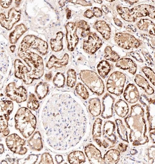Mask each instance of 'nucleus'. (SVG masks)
I'll list each match as a JSON object with an SVG mask.
<instances>
[{
	"label": "nucleus",
	"mask_w": 155,
	"mask_h": 164,
	"mask_svg": "<svg viewBox=\"0 0 155 164\" xmlns=\"http://www.w3.org/2000/svg\"><path fill=\"white\" fill-rule=\"evenodd\" d=\"M17 54L29 67V76L32 80L38 79L43 76L44 66L41 56L28 48L19 47Z\"/></svg>",
	"instance_id": "f257e3e1"
},
{
	"label": "nucleus",
	"mask_w": 155,
	"mask_h": 164,
	"mask_svg": "<svg viewBox=\"0 0 155 164\" xmlns=\"http://www.w3.org/2000/svg\"><path fill=\"white\" fill-rule=\"evenodd\" d=\"M15 127L25 138L29 137L36 127L35 116L28 108L22 107L17 111L15 116Z\"/></svg>",
	"instance_id": "f03ea898"
},
{
	"label": "nucleus",
	"mask_w": 155,
	"mask_h": 164,
	"mask_svg": "<svg viewBox=\"0 0 155 164\" xmlns=\"http://www.w3.org/2000/svg\"><path fill=\"white\" fill-rule=\"evenodd\" d=\"M79 76L81 80L91 92L99 96L104 93V83L96 72L88 70H82Z\"/></svg>",
	"instance_id": "7ed1b4c3"
},
{
	"label": "nucleus",
	"mask_w": 155,
	"mask_h": 164,
	"mask_svg": "<svg viewBox=\"0 0 155 164\" xmlns=\"http://www.w3.org/2000/svg\"><path fill=\"white\" fill-rule=\"evenodd\" d=\"M126 78L124 74L121 72L115 71L112 73L107 82V91L117 96L121 95L123 92Z\"/></svg>",
	"instance_id": "20e7f679"
},
{
	"label": "nucleus",
	"mask_w": 155,
	"mask_h": 164,
	"mask_svg": "<svg viewBox=\"0 0 155 164\" xmlns=\"http://www.w3.org/2000/svg\"><path fill=\"white\" fill-rule=\"evenodd\" d=\"M114 39L115 42L120 47L126 49L137 48L142 43L141 41L134 35L127 33H116Z\"/></svg>",
	"instance_id": "39448f33"
},
{
	"label": "nucleus",
	"mask_w": 155,
	"mask_h": 164,
	"mask_svg": "<svg viewBox=\"0 0 155 164\" xmlns=\"http://www.w3.org/2000/svg\"><path fill=\"white\" fill-rule=\"evenodd\" d=\"M5 94L11 100L20 103L25 101L27 97V92L22 86H16L15 82L9 83L6 87Z\"/></svg>",
	"instance_id": "423d86ee"
},
{
	"label": "nucleus",
	"mask_w": 155,
	"mask_h": 164,
	"mask_svg": "<svg viewBox=\"0 0 155 164\" xmlns=\"http://www.w3.org/2000/svg\"><path fill=\"white\" fill-rule=\"evenodd\" d=\"M6 143L8 148L13 152L19 155H23L27 151L24 147L25 143L24 139L15 133L8 136L6 139Z\"/></svg>",
	"instance_id": "0eeeda50"
},
{
	"label": "nucleus",
	"mask_w": 155,
	"mask_h": 164,
	"mask_svg": "<svg viewBox=\"0 0 155 164\" xmlns=\"http://www.w3.org/2000/svg\"><path fill=\"white\" fill-rule=\"evenodd\" d=\"M87 37V39L83 40V48L86 52L92 55L101 47L102 42L94 32H90Z\"/></svg>",
	"instance_id": "6e6552de"
},
{
	"label": "nucleus",
	"mask_w": 155,
	"mask_h": 164,
	"mask_svg": "<svg viewBox=\"0 0 155 164\" xmlns=\"http://www.w3.org/2000/svg\"><path fill=\"white\" fill-rule=\"evenodd\" d=\"M65 28L67 48L69 51L72 52L74 49L79 41L77 33L78 28L77 22H68L66 24Z\"/></svg>",
	"instance_id": "1a4fd4ad"
},
{
	"label": "nucleus",
	"mask_w": 155,
	"mask_h": 164,
	"mask_svg": "<svg viewBox=\"0 0 155 164\" xmlns=\"http://www.w3.org/2000/svg\"><path fill=\"white\" fill-rule=\"evenodd\" d=\"M21 14L19 11L14 7L9 10L7 17L4 13H1L0 22L1 25L7 30H11L14 25L20 20Z\"/></svg>",
	"instance_id": "9d476101"
},
{
	"label": "nucleus",
	"mask_w": 155,
	"mask_h": 164,
	"mask_svg": "<svg viewBox=\"0 0 155 164\" xmlns=\"http://www.w3.org/2000/svg\"><path fill=\"white\" fill-rule=\"evenodd\" d=\"M14 75L19 79H22L26 85H30L33 81L29 76V70L19 59H17L14 62Z\"/></svg>",
	"instance_id": "9b49d317"
},
{
	"label": "nucleus",
	"mask_w": 155,
	"mask_h": 164,
	"mask_svg": "<svg viewBox=\"0 0 155 164\" xmlns=\"http://www.w3.org/2000/svg\"><path fill=\"white\" fill-rule=\"evenodd\" d=\"M116 129V124L114 122L108 120L103 124L102 128V136L103 138L110 144V148L116 143L117 138L114 132Z\"/></svg>",
	"instance_id": "f8f14e48"
},
{
	"label": "nucleus",
	"mask_w": 155,
	"mask_h": 164,
	"mask_svg": "<svg viewBox=\"0 0 155 164\" xmlns=\"http://www.w3.org/2000/svg\"><path fill=\"white\" fill-rule=\"evenodd\" d=\"M85 153L91 164H104L101 151L93 144H88L84 147Z\"/></svg>",
	"instance_id": "ddd939ff"
},
{
	"label": "nucleus",
	"mask_w": 155,
	"mask_h": 164,
	"mask_svg": "<svg viewBox=\"0 0 155 164\" xmlns=\"http://www.w3.org/2000/svg\"><path fill=\"white\" fill-rule=\"evenodd\" d=\"M115 99L110 94L106 93L102 99L103 107L101 116L104 119H108L113 115Z\"/></svg>",
	"instance_id": "4468645a"
},
{
	"label": "nucleus",
	"mask_w": 155,
	"mask_h": 164,
	"mask_svg": "<svg viewBox=\"0 0 155 164\" xmlns=\"http://www.w3.org/2000/svg\"><path fill=\"white\" fill-rule=\"evenodd\" d=\"M131 9L137 18L148 16L155 19V7L151 5L141 4L135 6Z\"/></svg>",
	"instance_id": "2eb2a0df"
},
{
	"label": "nucleus",
	"mask_w": 155,
	"mask_h": 164,
	"mask_svg": "<svg viewBox=\"0 0 155 164\" xmlns=\"http://www.w3.org/2000/svg\"><path fill=\"white\" fill-rule=\"evenodd\" d=\"M69 55L65 53L61 59L57 58L54 55H52L50 56L47 63L46 67L48 69L53 67L59 68L67 65L69 60Z\"/></svg>",
	"instance_id": "dca6fc26"
},
{
	"label": "nucleus",
	"mask_w": 155,
	"mask_h": 164,
	"mask_svg": "<svg viewBox=\"0 0 155 164\" xmlns=\"http://www.w3.org/2000/svg\"><path fill=\"white\" fill-rule=\"evenodd\" d=\"M93 28L96 29L106 40H108L111 35V29L109 25L103 20L96 21L94 24Z\"/></svg>",
	"instance_id": "f3484780"
},
{
	"label": "nucleus",
	"mask_w": 155,
	"mask_h": 164,
	"mask_svg": "<svg viewBox=\"0 0 155 164\" xmlns=\"http://www.w3.org/2000/svg\"><path fill=\"white\" fill-rule=\"evenodd\" d=\"M27 142L29 147L32 150L39 151L43 148L41 135L39 131L35 132L27 140Z\"/></svg>",
	"instance_id": "a211bd4d"
},
{
	"label": "nucleus",
	"mask_w": 155,
	"mask_h": 164,
	"mask_svg": "<svg viewBox=\"0 0 155 164\" xmlns=\"http://www.w3.org/2000/svg\"><path fill=\"white\" fill-rule=\"evenodd\" d=\"M115 65L123 70H128L129 72L133 74H134L137 70L136 65L129 58H123L119 59Z\"/></svg>",
	"instance_id": "6ab92c4d"
},
{
	"label": "nucleus",
	"mask_w": 155,
	"mask_h": 164,
	"mask_svg": "<svg viewBox=\"0 0 155 164\" xmlns=\"http://www.w3.org/2000/svg\"><path fill=\"white\" fill-rule=\"evenodd\" d=\"M116 9L119 15L126 21L134 22L137 19L136 15L131 9H130L118 5L116 6Z\"/></svg>",
	"instance_id": "aec40b11"
},
{
	"label": "nucleus",
	"mask_w": 155,
	"mask_h": 164,
	"mask_svg": "<svg viewBox=\"0 0 155 164\" xmlns=\"http://www.w3.org/2000/svg\"><path fill=\"white\" fill-rule=\"evenodd\" d=\"M137 27L150 35L155 36V25L148 19H141L136 23Z\"/></svg>",
	"instance_id": "412c9836"
},
{
	"label": "nucleus",
	"mask_w": 155,
	"mask_h": 164,
	"mask_svg": "<svg viewBox=\"0 0 155 164\" xmlns=\"http://www.w3.org/2000/svg\"><path fill=\"white\" fill-rule=\"evenodd\" d=\"M120 152L117 149H113L108 150L103 157L104 164L117 163L120 159Z\"/></svg>",
	"instance_id": "4be33fe9"
},
{
	"label": "nucleus",
	"mask_w": 155,
	"mask_h": 164,
	"mask_svg": "<svg viewBox=\"0 0 155 164\" xmlns=\"http://www.w3.org/2000/svg\"><path fill=\"white\" fill-rule=\"evenodd\" d=\"M28 30L27 27L23 24L17 25L15 29L10 34L9 40L12 44H15L20 37Z\"/></svg>",
	"instance_id": "5701e85b"
},
{
	"label": "nucleus",
	"mask_w": 155,
	"mask_h": 164,
	"mask_svg": "<svg viewBox=\"0 0 155 164\" xmlns=\"http://www.w3.org/2000/svg\"><path fill=\"white\" fill-rule=\"evenodd\" d=\"M88 102V109L90 113L94 117L100 115L101 112V106L99 98H94L90 99Z\"/></svg>",
	"instance_id": "b1692460"
},
{
	"label": "nucleus",
	"mask_w": 155,
	"mask_h": 164,
	"mask_svg": "<svg viewBox=\"0 0 155 164\" xmlns=\"http://www.w3.org/2000/svg\"><path fill=\"white\" fill-rule=\"evenodd\" d=\"M68 161L71 164H80L84 162L86 158L83 152L75 150L70 152L68 156Z\"/></svg>",
	"instance_id": "393cba45"
},
{
	"label": "nucleus",
	"mask_w": 155,
	"mask_h": 164,
	"mask_svg": "<svg viewBox=\"0 0 155 164\" xmlns=\"http://www.w3.org/2000/svg\"><path fill=\"white\" fill-rule=\"evenodd\" d=\"M63 33L61 32H58L55 38H52L50 41L51 48L52 51L57 52L61 51L63 48L62 40Z\"/></svg>",
	"instance_id": "a878e982"
},
{
	"label": "nucleus",
	"mask_w": 155,
	"mask_h": 164,
	"mask_svg": "<svg viewBox=\"0 0 155 164\" xmlns=\"http://www.w3.org/2000/svg\"><path fill=\"white\" fill-rule=\"evenodd\" d=\"M49 91V84L46 82L41 81L36 85L35 92L38 98L42 100L46 96Z\"/></svg>",
	"instance_id": "bb28decb"
},
{
	"label": "nucleus",
	"mask_w": 155,
	"mask_h": 164,
	"mask_svg": "<svg viewBox=\"0 0 155 164\" xmlns=\"http://www.w3.org/2000/svg\"><path fill=\"white\" fill-rule=\"evenodd\" d=\"M114 108L117 114L121 117L125 116L128 112L129 108L127 104L121 99L116 102Z\"/></svg>",
	"instance_id": "cd10ccee"
},
{
	"label": "nucleus",
	"mask_w": 155,
	"mask_h": 164,
	"mask_svg": "<svg viewBox=\"0 0 155 164\" xmlns=\"http://www.w3.org/2000/svg\"><path fill=\"white\" fill-rule=\"evenodd\" d=\"M112 68L111 64L107 60H102L98 64L97 70L100 76L103 79L105 78Z\"/></svg>",
	"instance_id": "c85d7f7f"
},
{
	"label": "nucleus",
	"mask_w": 155,
	"mask_h": 164,
	"mask_svg": "<svg viewBox=\"0 0 155 164\" xmlns=\"http://www.w3.org/2000/svg\"><path fill=\"white\" fill-rule=\"evenodd\" d=\"M136 87L132 84L128 85L124 91V96L125 100L130 103L134 102V95L138 93Z\"/></svg>",
	"instance_id": "c756f323"
},
{
	"label": "nucleus",
	"mask_w": 155,
	"mask_h": 164,
	"mask_svg": "<svg viewBox=\"0 0 155 164\" xmlns=\"http://www.w3.org/2000/svg\"><path fill=\"white\" fill-rule=\"evenodd\" d=\"M0 115H9L12 113L13 108V102L9 100L0 101Z\"/></svg>",
	"instance_id": "7c9ffc66"
},
{
	"label": "nucleus",
	"mask_w": 155,
	"mask_h": 164,
	"mask_svg": "<svg viewBox=\"0 0 155 164\" xmlns=\"http://www.w3.org/2000/svg\"><path fill=\"white\" fill-rule=\"evenodd\" d=\"M115 123L119 137L122 140L128 142L127 133L122 120L119 119H117L115 120Z\"/></svg>",
	"instance_id": "2f4dec72"
},
{
	"label": "nucleus",
	"mask_w": 155,
	"mask_h": 164,
	"mask_svg": "<svg viewBox=\"0 0 155 164\" xmlns=\"http://www.w3.org/2000/svg\"><path fill=\"white\" fill-rule=\"evenodd\" d=\"M104 59L112 62H117L120 58L119 55L115 51L112 50L111 47L106 46L104 50Z\"/></svg>",
	"instance_id": "473e14b6"
},
{
	"label": "nucleus",
	"mask_w": 155,
	"mask_h": 164,
	"mask_svg": "<svg viewBox=\"0 0 155 164\" xmlns=\"http://www.w3.org/2000/svg\"><path fill=\"white\" fill-rule=\"evenodd\" d=\"M9 119V117L8 115H0V133L4 137L8 136L10 132V130L8 128V121Z\"/></svg>",
	"instance_id": "72a5a7b5"
},
{
	"label": "nucleus",
	"mask_w": 155,
	"mask_h": 164,
	"mask_svg": "<svg viewBox=\"0 0 155 164\" xmlns=\"http://www.w3.org/2000/svg\"><path fill=\"white\" fill-rule=\"evenodd\" d=\"M102 120L99 118L94 120L93 125L92 134L93 138H100L101 135V127Z\"/></svg>",
	"instance_id": "f704fd0d"
},
{
	"label": "nucleus",
	"mask_w": 155,
	"mask_h": 164,
	"mask_svg": "<svg viewBox=\"0 0 155 164\" xmlns=\"http://www.w3.org/2000/svg\"><path fill=\"white\" fill-rule=\"evenodd\" d=\"M67 85L68 87L72 88L76 84L77 79L76 73L72 69H69L67 72Z\"/></svg>",
	"instance_id": "c9c22d12"
},
{
	"label": "nucleus",
	"mask_w": 155,
	"mask_h": 164,
	"mask_svg": "<svg viewBox=\"0 0 155 164\" xmlns=\"http://www.w3.org/2000/svg\"><path fill=\"white\" fill-rule=\"evenodd\" d=\"M76 22L78 28L81 30V36L83 38L87 37L90 32V25L83 20Z\"/></svg>",
	"instance_id": "e433bc0d"
},
{
	"label": "nucleus",
	"mask_w": 155,
	"mask_h": 164,
	"mask_svg": "<svg viewBox=\"0 0 155 164\" xmlns=\"http://www.w3.org/2000/svg\"><path fill=\"white\" fill-rule=\"evenodd\" d=\"M76 93L84 100L87 99L89 94L85 86L81 82L78 83L75 87Z\"/></svg>",
	"instance_id": "4c0bfd02"
},
{
	"label": "nucleus",
	"mask_w": 155,
	"mask_h": 164,
	"mask_svg": "<svg viewBox=\"0 0 155 164\" xmlns=\"http://www.w3.org/2000/svg\"><path fill=\"white\" fill-rule=\"evenodd\" d=\"M65 82V78L64 74L61 72H58L54 77L53 83L57 88H61L64 86Z\"/></svg>",
	"instance_id": "58836bf2"
},
{
	"label": "nucleus",
	"mask_w": 155,
	"mask_h": 164,
	"mask_svg": "<svg viewBox=\"0 0 155 164\" xmlns=\"http://www.w3.org/2000/svg\"><path fill=\"white\" fill-rule=\"evenodd\" d=\"M27 106L28 108L33 111L36 110L39 106V102L35 95L33 93L30 94L29 96Z\"/></svg>",
	"instance_id": "ea45409f"
},
{
	"label": "nucleus",
	"mask_w": 155,
	"mask_h": 164,
	"mask_svg": "<svg viewBox=\"0 0 155 164\" xmlns=\"http://www.w3.org/2000/svg\"><path fill=\"white\" fill-rule=\"evenodd\" d=\"M39 164H54V162L51 155L48 152H45L42 154Z\"/></svg>",
	"instance_id": "a19ab883"
},
{
	"label": "nucleus",
	"mask_w": 155,
	"mask_h": 164,
	"mask_svg": "<svg viewBox=\"0 0 155 164\" xmlns=\"http://www.w3.org/2000/svg\"><path fill=\"white\" fill-rule=\"evenodd\" d=\"M141 36L148 42V43L152 48L155 49V38L146 34H142Z\"/></svg>",
	"instance_id": "79ce46f5"
},
{
	"label": "nucleus",
	"mask_w": 155,
	"mask_h": 164,
	"mask_svg": "<svg viewBox=\"0 0 155 164\" xmlns=\"http://www.w3.org/2000/svg\"><path fill=\"white\" fill-rule=\"evenodd\" d=\"M69 2L73 3H75L81 5L83 6H89L92 5V4L90 2H87L85 0H68Z\"/></svg>",
	"instance_id": "37998d69"
},
{
	"label": "nucleus",
	"mask_w": 155,
	"mask_h": 164,
	"mask_svg": "<svg viewBox=\"0 0 155 164\" xmlns=\"http://www.w3.org/2000/svg\"><path fill=\"white\" fill-rule=\"evenodd\" d=\"M38 156L35 155H31L27 158L25 160H27V162H28V163H35L37 162L38 159Z\"/></svg>",
	"instance_id": "c03bdc74"
},
{
	"label": "nucleus",
	"mask_w": 155,
	"mask_h": 164,
	"mask_svg": "<svg viewBox=\"0 0 155 164\" xmlns=\"http://www.w3.org/2000/svg\"><path fill=\"white\" fill-rule=\"evenodd\" d=\"M94 16L97 18H99L101 17L102 15V11L100 8L94 7L93 9Z\"/></svg>",
	"instance_id": "a18cd8bd"
},
{
	"label": "nucleus",
	"mask_w": 155,
	"mask_h": 164,
	"mask_svg": "<svg viewBox=\"0 0 155 164\" xmlns=\"http://www.w3.org/2000/svg\"><path fill=\"white\" fill-rule=\"evenodd\" d=\"M12 1L11 0H0V5L3 8H8L11 5Z\"/></svg>",
	"instance_id": "49530a36"
},
{
	"label": "nucleus",
	"mask_w": 155,
	"mask_h": 164,
	"mask_svg": "<svg viewBox=\"0 0 155 164\" xmlns=\"http://www.w3.org/2000/svg\"><path fill=\"white\" fill-rule=\"evenodd\" d=\"M83 15L84 17L89 19L92 18L94 16L93 11L90 9L86 10L84 12Z\"/></svg>",
	"instance_id": "de8ad7c7"
},
{
	"label": "nucleus",
	"mask_w": 155,
	"mask_h": 164,
	"mask_svg": "<svg viewBox=\"0 0 155 164\" xmlns=\"http://www.w3.org/2000/svg\"><path fill=\"white\" fill-rule=\"evenodd\" d=\"M127 145L122 143H120L117 146V149L121 152H124L126 150Z\"/></svg>",
	"instance_id": "09e8293b"
},
{
	"label": "nucleus",
	"mask_w": 155,
	"mask_h": 164,
	"mask_svg": "<svg viewBox=\"0 0 155 164\" xmlns=\"http://www.w3.org/2000/svg\"><path fill=\"white\" fill-rule=\"evenodd\" d=\"M130 54L133 58H135L137 61L141 62H143L142 59L138 53L132 52H130Z\"/></svg>",
	"instance_id": "8fccbe9b"
},
{
	"label": "nucleus",
	"mask_w": 155,
	"mask_h": 164,
	"mask_svg": "<svg viewBox=\"0 0 155 164\" xmlns=\"http://www.w3.org/2000/svg\"><path fill=\"white\" fill-rule=\"evenodd\" d=\"M126 29L128 32H135L136 31V27L132 25H128L126 28Z\"/></svg>",
	"instance_id": "3c124183"
},
{
	"label": "nucleus",
	"mask_w": 155,
	"mask_h": 164,
	"mask_svg": "<svg viewBox=\"0 0 155 164\" xmlns=\"http://www.w3.org/2000/svg\"><path fill=\"white\" fill-rule=\"evenodd\" d=\"M52 74L51 71L49 72L48 73H46L45 75V79L48 81H51L52 79Z\"/></svg>",
	"instance_id": "603ef678"
},
{
	"label": "nucleus",
	"mask_w": 155,
	"mask_h": 164,
	"mask_svg": "<svg viewBox=\"0 0 155 164\" xmlns=\"http://www.w3.org/2000/svg\"><path fill=\"white\" fill-rule=\"evenodd\" d=\"M113 19L114 22L116 25L120 27L122 26L123 23L119 19L115 17L113 18Z\"/></svg>",
	"instance_id": "864d4df0"
},
{
	"label": "nucleus",
	"mask_w": 155,
	"mask_h": 164,
	"mask_svg": "<svg viewBox=\"0 0 155 164\" xmlns=\"http://www.w3.org/2000/svg\"><path fill=\"white\" fill-rule=\"evenodd\" d=\"M102 142V146L104 148H107L108 147L110 148V144L109 142L107 141L105 139H104Z\"/></svg>",
	"instance_id": "5fc2aeb1"
},
{
	"label": "nucleus",
	"mask_w": 155,
	"mask_h": 164,
	"mask_svg": "<svg viewBox=\"0 0 155 164\" xmlns=\"http://www.w3.org/2000/svg\"><path fill=\"white\" fill-rule=\"evenodd\" d=\"M102 11L106 14H107L109 12V10L108 8L104 5H103L101 6Z\"/></svg>",
	"instance_id": "6e6d98bb"
},
{
	"label": "nucleus",
	"mask_w": 155,
	"mask_h": 164,
	"mask_svg": "<svg viewBox=\"0 0 155 164\" xmlns=\"http://www.w3.org/2000/svg\"><path fill=\"white\" fill-rule=\"evenodd\" d=\"M66 13V18L67 19H70L71 16V11L68 8H66L65 9Z\"/></svg>",
	"instance_id": "4d7b16f0"
},
{
	"label": "nucleus",
	"mask_w": 155,
	"mask_h": 164,
	"mask_svg": "<svg viewBox=\"0 0 155 164\" xmlns=\"http://www.w3.org/2000/svg\"><path fill=\"white\" fill-rule=\"evenodd\" d=\"M94 140L96 142L100 147H101L102 145V142L98 138H93Z\"/></svg>",
	"instance_id": "13d9d810"
},
{
	"label": "nucleus",
	"mask_w": 155,
	"mask_h": 164,
	"mask_svg": "<svg viewBox=\"0 0 155 164\" xmlns=\"http://www.w3.org/2000/svg\"><path fill=\"white\" fill-rule=\"evenodd\" d=\"M67 0H59L58 1V4L61 7H63L65 5V3Z\"/></svg>",
	"instance_id": "bf43d9fd"
},
{
	"label": "nucleus",
	"mask_w": 155,
	"mask_h": 164,
	"mask_svg": "<svg viewBox=\"0 0 155 164\" xmlns=\"http://www.w3.org/2000/svg\"><path fill=\"white\" fill-rule=\"evenodd\" d=\"M124 1L129 3L130 5H132V4L136 3L138 1V0H125Z\"/></svg>",
	"instance_id": "052dcab7"
},
{
	"label": "nucleus",
	"mask_w": 155,
	"mask_h": 164,
	"mask_svg": "<svg viewBox=\"0 0 155 164\" xmlns=\"http://www.w3.org/2000/svg\"><path fill=\"white\" fill-rule=\"evenodd\" d=\"M0 154H2L4 151V148L2 144H0Z\"/></svg>",
	"instance_id": "680f3d73"
},
{
	"label": "nucleus",
	"mask_w": 155,
	"mask_h": 164,
	"mask_svg": "<svg viewBox=\"0 0 155 164\" xmlns=\"http://www.w3.org/2000/svg\"><path fill=\"white\" fill-rule=\"evenodd\" d=\"M21 1V0H15V4L16 7H18L19 6Z\"/></svg>",
	"instance_id": "e2e57ef3"
},
{
	"label": "nucleus",
	"mask_w": 155,
	"mask_h": 164,
	"mask_svg": "<svg viewBox=\"0 0 155 164\" xmlns=\"http://www.w3.org/2000/svg\"><path fill=\"white\" fill-rule=\"evenodd\" d=\"M15 45H11L10 47V49L12 52H14V50H15Z\"/></svg>",
	"instance_id": "0e129e2a"
},
{
	"label": "nucleus",
	"mask_w": 155,
	"mask_h": 164,
	"mask_svg": "<svg viewBox=\"0 0 155 164\" xmlns=\"http://www.w3.org/2000/svg\"><path fill=\"white\" fill-rule=\"evenodd\" d=\"M94 1L95 2L99 3V4H101L103 1L102 0H94Z\"/></svg>",
	"instance_id": "69168bd1"
},
{
	"label": "nucleus",
	"mask_w": 155,
	"mask_h": 164,
	"mask_svg": "<svg viewBox=\"0 0 155 164\" xmlns=\"http://www.w3.org/2000/svg\"><path fill=\"white\" fill-rule=\"evenodd\" d=\"M106 1L108 2H113V1H114V0H106Z\"/></svg>",
	"instance_id": "338daca9"
},
{
	"label": "nucleus",
	"mask_w": 155,
	"mask_h": 164,
	"mask_svg": "<svg viewBox=\"0 0 155 164\" xmlns=\"http://www.w3.org/2000/svg\"><path fill=\"white\" fill-rule=\"evenodd\" d=\"M143 122L145 123L144 120V119L143 120Z\"/></svg>",
	"instance_id": "774afa93"
}]
</instances>
